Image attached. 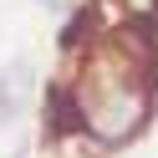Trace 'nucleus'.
<instances>
[{"mask_svg": "<svg viewBox=\"0 0 158 158\" xmlns=\"http://www.w3.org/2000/svg\"><path fill=\"white\" fill-rule=\"evenodd\" d=\"M36 97V66L31 56H10V61L0 66V127H10L15 117L31 107Z\"/></svg>", "mask_w": 158, "mask_h": 158, "instance_id": "obj_1", "label": "nucleus"}]
</instances>
